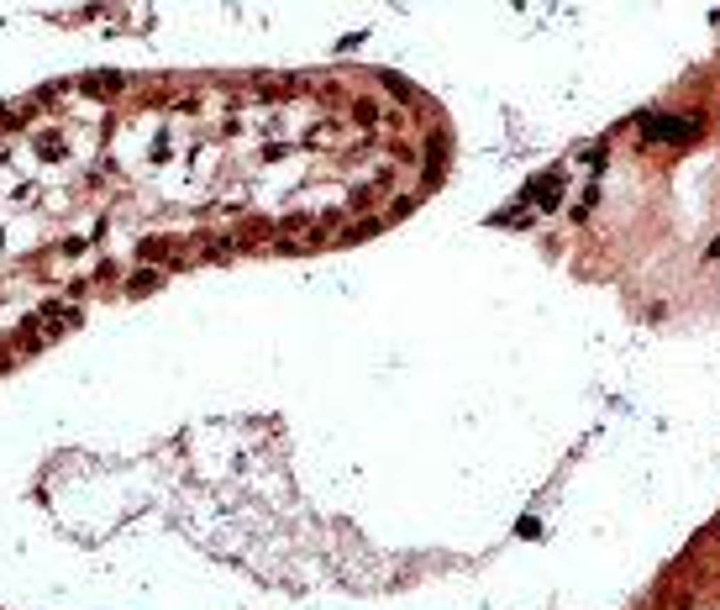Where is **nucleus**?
Wrapping results in <instances>:
<instances>
[{"mask_svg": "<svg viewBox=\"0 0 720 610\" xmlns=\"http://www.w3.org/2000/svg\"><path fill=\"white\" fill-rule=\"evenodd\" d=\"M641 132L657 137V143H689L694 137V121H668V116H647L641 121Z\"/></svg>", "mask_w": 720, "mask_h": 610, "instance_id": "nucleus-1", "label": "nucleus"}, {"mask_svg": "<svg viewBox=\"0 0 720 610\" xmlns=\"http://www.w3.org/2000/svg\"><path fill=\"white\" fill-rule=\"evenodd\" d=\"M158 284H163L158 268H153V274H137V279H131V295H147V289H158Z\"/></svg>", "mask_w": 720, "mask_h": 610, "instance_id": "nucleus-4", "label": "nucleus"}, {"mask_svg": "<svg viewBox=\"0 0 720 610\" xmlns=\"http://www.w3.org/2000/svg\"><path fill=\"white\" fill-rule=\"evenodd\" d=\"M142 258H179L174 242H142Z\"/></svg>", "mask_w": 720, "mask_h": 610, "instance_id": "nucleus-3", "label": "nucleus"}, {"mask_svg": "<svg viewBox=\"0 0 720 610\" xmlns=\"http://www.w3.org/2000/svg\"><path fill=\"white\" fill-rule=\"evenodd\" d=\"M42 321H53V332H58V326H74V321H79V311H74V305H47Z\"/></svg>", "mask_w": 720, "mask_h": 610, "instance_id": "nucleus-2", "label": "nucleus"}]
</instances>
